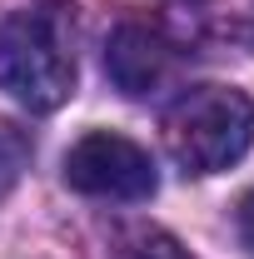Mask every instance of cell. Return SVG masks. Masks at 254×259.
Masks as SVG:
<instances>
[{
    "instance_id": "6da1fadb",
    "label": "cell",
    "mask_w": 254,
    "mask_h": 259,
    "mask_svg": "<svg viewBox=\"0 0 254 259\" xmlns=\"http://www.w3.org/2000/svg\"><path fill=\"white\" fill-rule=\"evenodd\" d=\"M0 90L35 115L75 95V25L65 0L15 10L0 25Z\"/></svg>"
},
{
    "instance_id": "7a4b0ae2",
    "label": "cell",
    "mask_w": 254,
    "mask_h": 259,
    "mask_svg": "<svg viewBox=\"0 0 254 259\" xmlns=\"http://www.w3.org/2000/svg\"><path fill=\"white\" fill-rule=\"evenodd\" d=\"M254 145V105L234 85H194L164 110V150L185 175H220Z\"/></svg>"
},
{
    "instance_id": "3957f363",
    "label": "cell",
    "mask_w": 254,
    "mask_h": 259,
    "mask_svg": "<svg viewBox=\"0 0 254 259\" xmlns=\"http://www.w3.org/2000/svg\"><path fill=\"white\" fill-rule=\"evenodd\" d=\"M65 185L75 194H90V199H150L159 185L155 160L150 150H140L125 135H110V130H95L85 140L70 145L65 155Z\"/></svg>"
},
{
    "instance_id": "277c9868",
    "label": "cell",
    "mask_w": 254,
    "mask_h": 259,
    "mask_svg": "<svg viewBox=\"0 0 254 259\" xmlns=\"http://www.w3.org/2000/svg\"><path fill=\"white\" fill-rule=\"evenodd\" d=\"M105 75H110V85L130 100H145L164 90L170 85V75H175V45L164 40L159 30L150 25H115L110 35V45H105Z\"/></svg>"
},
{
    "instance_id": "5b68a950",
    "label": "cell",
    "mask_w": 254,
    "mask_h": 259,
    "mask_svg": "<svg viewBox=\"0 0 254 259\" xmlns=\"http://www.w3.org/2000/svg\"><path fill=\"white\" fill-rule=\"evenodd\" d=\"M110 259H194V254L175 234H164V229H155V225H135V229H125V234L115 239Z\"/></svg>"
},
{
    "instance_id": "8992f818",
    "label": "cell",
    "mask_w": 254,
    "mask_h": 259,
    "mask_svg": "<svg viewBox=\"0 0 254 259\" xmlns=\"http://www.w3.org/2000/svg\"><path fill=\"white\" fill-rule=\"evenodd\" d=\"M25 164H30V140H25L20 130L0 125V199H5V194L20 185Z\"/></svg>"
},
{
    "instance_id": "52a82bcc",
    "label": "cell",
    "mask_w": 254,
    "mask_h": 259,
    "mask_svg": "<svg viewBox=\"0 0 254 259\" xmlns=\"http://www.w3.org/2000/svg\"><path fill=\"white\" fill-rule=\"evenodd\" d=\"M234 229H239V244L254 254V190L244 194L239 204H234Z\"/></svg>"
}]
</instances>
